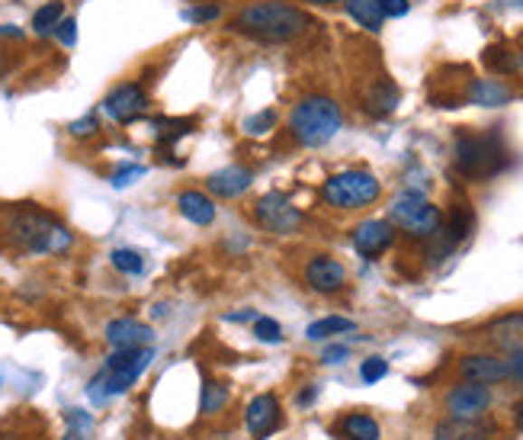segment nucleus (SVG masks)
Here are the masks:
<instances>
[{
	"mask_svg": "<svg viewBox=\"0 0 523 440\" xmlns=\"http://www.w3.org/2000/svg\"><path fill=\"white\" fill-rule=\"evenodd\" d=\"M0 242L16 254L55 257L74 248V232L39 203H10L0 206Z\"/></svg>",
	"mask_w": 523,
	"mask_h": 440,
	"instance_id": "1",
	"label": "nucleus"
},
{
	"mask_svg": "<svg viewBox=\"0 0 523 440\" xmlns=\"http://www.w3.org/2000/svg\"><path fill=\"white\" fill-rule=\"evenodd\" d=\"M311 29V16L290 0H254L228 16V33L257 45H290Z\"/></svg>",
	"mask_w": 523,
	"mask_h": 440,
	"instance_id": "2",
	"label": "nucleus"
},
{
	"mask_svg": "<svg viewBox=\"0 0 523 440\" xmlns=\"http://www.w3.org/2000/svg\"><path fill=\"white\" fill-rule=\"evenodd\" d=\"M344 126V113H340V103L325 93H311V97H302L296 107L290 110V120H286V129L305 148H321L340 132Z\"/></svg>",
	"mask_w": 523,
	"mask_h": 440,
	"instance_id": "3",
	"label": "nucleus"
},
{
	"mask_svg": "<svg viewBox=\"0 0 523 440\" xmlns=\"http://www.w3.org/2000/svg\"><path fill=\"white\" fill-rule=\"evenodd\" d=\"M510 155L501 132H460L452 145V164L466 180H491L508 167Z\"/></svg>",
	"mask_w": 523,
	"mask_h": 440,
	"instance_id": "4",
	"label": "nucleus"
},
{
	"mask_svg": "<svg viewBox=\"0 0 523 440\" xmlns=\"http://www.w3.org/2000/svg\"><path fill=\"white\" fill-rule=\"evenodd\" d=\"M151 360H155V348H151V344H145V348L113 350V354L107 357V363H103V369H100L97 377L90 379V386H87L90 402L103 405V402H109V398L128 392L138 379H142V373L151 367Z\"/></svg>",
	"mask_w": 523,
	"mask_h": 440,
	"instance_id": "5",
	"label": "nucleus"
},
{
	"mask_svg": "<svg viewBox=\"0 0 523 440\" xmlns=\"http://www.w3.org/2000/svg\"><path fill=\"white\" fill-rule=\"evenodd\" d=\"M389 222L398 228V232L414 238V242H431L433 234L440 232V225H443V213H440V206H433L424 193L402 190L395 199H392Z\"/></svg>",
	"mask_w": 523,
	"mask_h": 440,
	"instance_id": "6",
	"label": "nucleus"
},
{
	"mask_svg": "<svg viewBox=\"0 0 523 440\" xmlns=\"http://www.w3.org/2000/svg\"><path fill=\"white\" fill-rule=\"evenodd\" d=\"M382 196V184L376 174L360 171V167H350V171L331 174V177L321 184V199L328 206L344 209V213H354V209L373 206L376 199Z\"/></svg>",
	"mask_w": 523,
	"mask_h": 440,
	"instance_id": "7",
	"label": "nucleus"
},
{
	"mask_svg": "<svg viewBox=\"0 0 523 440\" xmlns=\"http://www.w3.org/2000/svg\"><path fill=\"white\" fill-rule=\"evenodd\" d=\"M251 215H254L257 228H263V232H270V234H296L305 222L299 206H292V199L286 196V193H276V190L263 193V196L254 203V209H251Z\"/></svg>",
	"mask_w": 523,
	"mask_h": 440,
	"instance_id": "8",
	"label": "nucleus"
},
{
	"mask_svg": "<svg viewBox=\"0 0 523 440\" xmlns=\"http://www.w3.org/2000/svg\"><path fill=\"white\" fill-rule=\"evenodd\" d=\"M100 107H103V113H107L113 122H119V126H132V122H138L145 113H148L151 93L145 91L142 81H119V84L103 97Z\"/></svg>",
	"mask_w": 523,
	"mask_h": 440,
	"instance_id": "9",
	"label": "nucleus"
},
{
	"mask_svg": "<svg viewBox=\"0 0 523 440\" xmlns=\"http://www.w3.org/2000/svg\"><path fill=\"white\" fill-rule=\"evenodd\" d=\"M241 425L251 437L263 440L283 425V405H280V396L276 392H261L254 396L248 405H244V415H241Z\"/></svg>",
	"mask_w": 523,
	"mask_h": 440,
	"instance_id": "10",
	"label": "nucleus"
},
{
	"mask_svg": "<svg viewBox=\"0 0 523 440\" xmlns=\"http://www.w3.org/2000/svg\"><path fill=\"white\" fill-rule=\"evenodd\" d=\"M302 280L311 292H319V296H334L347 286V267L331 254H315L309 257L302 270Z\"/></svg>",
	"mask_w": 523,
	"mask_h": 440,
	"instance_id": "11",
	"label": "nucleus"
},
{
	"mask_svg": "<svg viewBox=\"0 0 523 440\" xmlns=\"http://www.w3.org/2000/svg\"><path fill=\"white\" fill-rule=\"evenodd\" d=\"M350 242H354L357 254L376 261L395 244V225L389 219H363L360 225L350 228Z\"/></svg>",
	"mask_w": 523,
	"mask_h": 440,
	"instance_id": "12",
	"label": "nucleus"
},
{
	"mask_svg": "<svg viewBox=\"0 0 523 440\" xmlns=\"http://www.w3.org/2000/svg\"><path fill=\"white\" fill-rule=\"evenodd\" d=\"M488 408H491V389L481 383L462 379L460 386H452L446 392V412H450V418H481Z\"/></svg>",
	"mask_w": 523,
	"mask_h": 440,
	"instance_id": "13",
	"label": "nucleus"
},
{
	"mask_svg": "<svg viewBox=\"0 0 523 440\" xmlns=\"http://www.w3.org/2000/svg\"><path fill=\"white\" fill-rule=\"evenodd\" d=\"M460 377L469 379V383H481V386H495L510 379L508 373V360L495 354H466L460 360Z\"/></svg>",
	"mask_w": 523,
	"mask_h": 440,
	"instance_id": "14",
	"label": "nucleus"
},
{
	"mask_svg": "<svg viewBox=\"0 0 523 440\" xmlns=\"http://www.w3.org/2000/svg\"><path fill=\"white\" fill-rule=\"evenodd\" d=\"M103 338L113 350L119 348H145V344L155 341V331L145 321L132 319V315H122V319H113L107 328H103Z\"/></svg>",
	"mask_w": 523,
	"mask_h": 440,
	"instance_id": "15",
	"label": "nucleus"
},
{
	"mask_svg": "<svg viewBox=\"0 0 523 440\" xmlns=\"http://www.w3.org/2000/svg\"><path fill=\"white\" fill-rule=\"evenodd\" d=\"M251 184H254V171H251V167H241V164L222 167V171H213L205 177V190L219 199H238L241 193L251 190Z\"/></svg>",
	"mask_w": 523,
	"mask_h": 440,
	"instance_id": "16",
	"label": "nucleus"
},
{
	"mask_svg": "<svg viewBox=\"0 0 523 440\" xmlns=\"http://www.w3.org/2000/svg\"><path fill=\"white\" fill-rule=\"evenodd\" d=\"M495 425L481 418H446L433 427V440H491Z\"/></svg>",
	"mask_w": 523,
	"mask_h": 440,
	"instance_id": "17",
	"label": "nucleus"
},
{
	"mask_svg": "<svg viewBox=\"0 0 523 440\" xmlns=\"http://www.w3.org/2000/svg\"><path fill=\"white\" fill-rule=\"evenodd\" d=\"M0 440H49V425L36 412H14L0 421Z\"/></svg>",
	"mask_w": 523,
	"mask_h": 440,
	"instance_id": "18",
	"label": "nucleus"
},
{
	"mask_svg": "<svg viewBox=\"0 0 523 440\" xmlns=\"http://www.w3.org/2000/svg\"><path fill=\"white\" fill-rule=\"evenodd\" d=\"M398 100H402L398 87L392 84L389 78H379L363 91V110H366L373 120H385V116H392L398 110Z\"/></svg>",
	"mask_w": 523,
	"mask_h": 440,
	"instance_id": "19",
	"label": "nucleus"
},
{
	"mask_svg": "<svg viewBox=\"0 0 523 440\" xmlns=\"http://www.w3.org/2000/svg\"><path fill=\"white\" fill-rule=\"evenodd\" d=\"M177 213L184 215L190 225H213L215 222V199L203 190H180L177 193Z\"/></svg>",
	"mask_w": 523,
	"mask_h": 440,
	"instance_id": "20",
	"label": "nucleus"
},
{
	"mask_svg": "<svg viewBox=\"0 0 523 440\" xmlns=\"http://www.w3.org/2000/svg\"><path fill=\"white\" fill-rule=\"evenodd\" d=\"M466 100L475 107H508L514 100V91L498 78H475L466 91Z\"/></svg>",
	"mask_w": 523,
	"mask_h": 440,
	"instance_id": "21",
	"label": "nucleus"
},
{
	"mask_svg": "<svg viewBox=\"0 0 523 440\" xmlns=\"http://www.w3.org/2000/svg\"><path fill=\"white\" fill-rule=\"evenodd\" d=\"M338 437L344 440H382V427L373 415L366 412H347L344 418L338 421Z\"/></svg>",
	"mask_w": 523,
	"mask_h": 440,
	"instance_id": "22",
	"label": "nucleus"
},
{
	"mask_svg": "<svg viewBox=\"0 0 523 440\" xmlns=\"http://www.w3.org/2000/svg\"><path fill=\"white\" fill-rule=\"evenodd\" d=\"M228 402H232V386L219 383V379H205L199 389V412L205 418H215V415H225Z\"/></svg>",
	"mask_w": 523,
	"mask_h": 440,
	"instance_id": "23",
	"label": "nucleus"
},
{
	"mask_svg": "<svg viewBox=\"0 0 523 440\" xmlns=\"http://www.w3.org/2000/svg\"><path fill=\"white\" fill-rule=\"evenodd\" d=\"M347 14H350V20L357 23V26L369 29V33H379L382 23H385V16H382L379 10V0H344Z\"/></svg>",
	"mask_w": 523,
	"mask_h": 440,
	"instance_id": "24",
	"label": "nucleus"
},
{
	"mask_svg": "<svg viewBox=\"0 0 523 440\" xmlns=\"http://www.w3.org/2000/svg\"><path fill=\"white\" fill-rule=\"evenodd\" d=\"M64 14H68L64 0H45L43 7L33 14V33H36V36H52L58 23L64 20Z\"/></svg>",
	"mask_w": 523,
	"mask_h": 440,
	"instance_id": "25",
	"label": "nucleus"
},
{
	"mask_svg": "<svg viewBox=\"0 0 523 440\" xmlns=\"http://www.w3.org/2000/svg\"><path fill=\"white\" fill-rule=\"evenodd\" d=\"M354 321L344 319V315H328V319H319V321H311L309 325V338L311 341H325V338H334V334H347V331H354Z\"/></svg>",
	"mask_w": 523,
	"mask_h": 440,
	"instance_id": "26",
	"label": "nucleus"
},
{
	"mask_svg": "<svg viewBox=\"0 0 523 440\" xmlns=\"http://www.w3.org/2000/svg\"><path fill=\"white\" fill-rule=\"evenodd\" d=\"M64 425H68V431H64L62 440H90L93 415H87L84 408H68L64 412Z\"/></svg>",
	"mask_w": 523,
	"mask_h": 440,
	"instance_id": "27",
	"label": "nucleus"
},
{
	"mask_svg": "<svg viewBox=\"0 0 523 440\" xmlns=\"http://www.w3.org/2000/svg\"><path fill=\"white\" fill-rule=\"evenodd\" d=\"M109 263H113L119 273H126V277H138V273H145V254L135 248H116L113 254H109Z\"/></svg>",
	"mask_w": 523,
	"mask_h": 440,
	"instance_id": "28",
	"label": "nucleus"
},
{
	"mask_svg": "<svg viewBox=\"0 0 523 440\" xmlns=\"http://www.w3.org/2000/svg\"><path fill=\"white\" fill-rule=\"evenodd\" d=\"M481 62L488 64V72H495V74H514V52H510L508 45H491V49H485Z\"/></svg>",
	"mask_w": 523,
	"mask_h": 440,
	"instance_id": "29",
	"label": "nucleus"
},
{
	"mask_svg": "<svg viewBox=\"0 0 523 440\" xmlns=\"http://www.w3.org/2000/svg\"><path fill=\"white\" fill-rule=\"evenodd\" d=\"M193 126L196 122L193 120H155V135L161 139V142H177L180 135H186V132H193Z\"/></svg>",
	"mask_w": 523,
	"mask_h": 440,
	"instance_id": "30",
	"label": "nucleus"
},
{
	"mask_svg": "<svg viewBox=\"0 0 523 440\" xmlns=\"http://www.w3.org/2000/svg\"><path fill=\"white\" fill-rule=\"evenodd\" d=\"M261 344H280L283 341V328L276 319H267V315H257L254 319V331H251Z\"/></svg>",
	"mask_w": 523,
	"mask_h": 440,
	"instance_id": "31",
	"label": "nucleus"
},
{
	"mask_svg": "<svg viewBox=\"0 0 523 440\" xmlns=\"http://www.w3.org/2000/svg\"><path fill=\"white\" fill-rule=\"evenodd\" d=\"M186 23H196V26H205V23H219L222 20V7L219 4H196V7L184 10Z\"/></svg>",
	"mask_w": 523,
	"mask_h": 440,
	"instance_id": "32",
	"label": "nucleus"
},
{
	"mask_svg": "<svg viewBox=\"0 0 523 440\" xmlns=\"http://www.w3.org/2000/svg\"><path fill=\"white\" fill-rule=\"evenodd\" d=\"M68 135H71V139H78V142H87V139H97V135H100V120H97V113H87V116H81V120H74L71 126H68Z\"/></svg>",
	"mask_w": 523,
	"mask_h": 440,
	"instance_id": "33",
	"label": "nucleus"
},
{
	"mask_svg": "<svg viewBox=\"0 0 523 440\" xmlns=\"http://www.w3.org/2000/svg\"><path fill=\"white\" fill-rule=\"evenodd\" d=\"M385 373H389L385 357H366V360L360 363V379L366 386H376L379 379H385Z\"/></svg>",
	"mask_w": 523,
	"mask_h": 440,
	"instance_id": "34",
	"label": "nucleus"
},
{
	"mask_svg": "<svg viewBox=\"0 0 523 440\" xmlns=\"http://www.w3.org/2000/svg\"><path fill=\"white\" fill-rule=\"evenodd\" d=\"M270 129H276V113L273 110H261V113L244 120V132L248 135H267Z\"/></svg>",
	"mask_w": 523,
	"mask_h": 440,
	"instance_id": "35",
	"label": "nucleus"
},
{
	"mask_svg": "<svg viewBox=\"0 0 523 440\" xmlns=\"http://www.w3.org/2000/svg\"><path fill=\"white\" fill-rule=\"evenodd\" d=\"M145 177V167L142 164H122L119 171L109 177V184L116 187V190H122V187H128V184H135V180H142Z\"/></svg>",
	"mask_w": 523,
	"mask_h": 440,
	"instance_id": "36",
	"label": "nucleus"
},
{
	"mask_svg": "<svg viewBox=\"0 0 523 440\" xmlns=\"http://www.w3.org/2000/svg\"><path fill=\"white\" fill-rule=\"evenodd\" d=\"M55 36L64 49H71V45L78 43V20H74V16H64V20L55 26Z\"/></svg>",
	"mask_w": 523,
	"mask_h": 440,
	"instance_id": "37",
	"label": "nucleus"
},
{
	"mask_svg": "<svg viewBox=\"0 0 523 440\" xmlns=\"http://www.w3.org/2000/svg\"><path fill=\"white\" fill-rule=\"evenodd\" d=\"M379 10L385 20H398L411 10V0H379Z\"/></svg>",
	"mask_w": 523,
	"mask_h": 440,
	"instance_id": "38",
	"label": "nucleus"
},
{
	"mask_svg": "<svg viewBox=\"0 0 523 440\" xmlns=\"http://www.w3.org/2000/svg\"><path fill=\"white\" fill-rule=\"evenodd\" d=\"M350 357V348L347 344H328L325 354H321V363H344Z\"/></svg>",
	"mask_w": 523,
	"mask_h": 440,
	"instance_id": "39",
	"label": "nucleus"
},
{
	"mask_svg": "<svg viewBox=\"0 0 523 440\" xmlns=\"http://www.w3.org/2000/svg\"><path fill=\"white\" fill-rule=\"evenodd\" d=\"M508 373H510V379L523 383V348L510 350V357H508Z\"/></svg>",
	"mask_w": 523,
	"mask_h": 440,
	"instance_id": "40",
	"label": "nucleus"
},
{
	"mask_svg": "<svg viewBox=\"0 0 523 440\" xmlns=\"http://www.w3.org/2000/svg\"><path fill=\"white\" fill-rule=\"evenodd\" d=\"M14 64H16L14 52H10L7 45H0V81H4L10 72H14Z\"/></svg>",
	"mask_w": 523,
	"mask_h": 440,
	"instance_id": "41",
	"label": "nucleus"
},
{
	"mask_svg": "<svg viewBox=\"0 0 523 440\" xmlns=\"http://www.w3.org/2000/svg\"><path fill=\"white\" fill-rule=\"evenodd\" d=\"M315 396H319V389H315V386H305V389L296 396V405H299V408H305V405L315 402Z\"/></svg>",
	"mask_w": 523,
	"mask_h": 440,
	"instance_id": "42",
	"label": "nucleus"
},
{
	"mask_svg": "<svg viewBox=\"0 0 523 440\" xmlns=\"http://www.w3.org/2000/svg\"><path fill=\"white\" fill-rule=\"evenodd\" d=\"M0 39H23V29L20 26H10V23H0Z\"/></svg>",
	"mask_w": 523,
	"mask_h": 440,
	"instance_id": "43",
	"label": "nucleus"
},
{
	"mask_svg": "<svg viewBox=\"0 0 523 440\" xmlns=\"http://www.w3.org/2000/svg\"><path fill=\"white\" fill-rule=\"evenodd\" d=\"M311 7H334V4H344V0H305Z\"/></svg>",
	"mask_w": 523,
	"mask_h": 440,
	"instance_id": "44",
	"label": "nucleus"
},
{
	"mask_svg": "<svg viewBox=\"0 0 523 440\" xmlns=\"http://www.w3.org/2000/svg\"><path fill=\"white\" fill-rule=\"evenodd\" d=\"M514 421H517V427L523 431V402H517L514 405Z\"/></svg>",
	"mask_w": 523,
	"mask_h": 440,
	"instance_id": "45",
	"label": "nucleus"
},
{
	"mask_svg": "<svg viewBox=\"0 0 523 440\" xmlns=\"http://www.w3.org/2000/svg\"><path fill=\"white\" fill-rule=\"evenodd\" d=\"M514 74H523V49L514 52Z\"/></svg>",
	"mask_w": 523,
	"mask_h": 440,
	"instance_id": "46",
	"label": "nucleus"
},
{
	"mask_svg": "<svg viewBox=\"0 0 523 440\" xmlns=\"http://www.w3.org/2000/svg\"><path fill=\"white\" fill-rule=\"evenodd\" d=\"M517 4H523V0H517Z\"/></svg>",
	"mask_w": 523,
	"mask_h": 440,
	"instance_id": "47",
	"label": "nucleus"
}]
</instances>
